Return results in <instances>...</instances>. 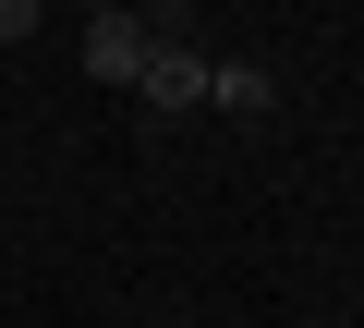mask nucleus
<instances>
[{"label": "nucleus", "instance_id": "obj_1", "mask_svg": "<svg viewBox=\"0 0 364 328\" xmlns=\"http://www.w3.org/2000/svg\"><path fill=\"white\" fill-rule=\"evenodd\" d=\"M207 73H219V61H207L195 37H158L146 73H134V97H146V110H207Z\"/></svg>", "mask_w": 364, "mask_h": 328}, {"label": "nucleus", "instance_id": "obj_2", "mask_svg": "<svg viewBox=\"0 0 364 328\" xmlns=\"http://www.w3.org/2000/svg\"><path fill=\"white\" fill-rule=\"evenodd\" d=\"M146 49H158V25H146V13H85V73H97V85H134V73H146Z\"/></svg>", "mask_w": 364, "mask_h": 328}, {"label": "nucleus", "instance_id": "obj_3", "mask_svg": "<svg viewBox=\"0 0 364 328\" xmlns=\"http://www.w3.org/2000/svg\"><path fill=\"white\" fill-rule=\"evenodd\" d=\"M267 97H279V85H267L255 61H219V73H207V110H231V122H267Z\"/></svg>", "mask_w": 364, "mask_h": 328}, {"label": "nucleus", "instance_id": "obj_4", "mask_svg": "<svg viewBox=\"0 0 364 328\" xmlns=\"http://www.w3.org/2000/svg\"><path fill=\"white\" fill-rule=\"evenodd\" d=\"M13 37H37V0H0V49H13Z\"/></svg>", "mask_w": 364, "mask_h": 328}]
</instances>
